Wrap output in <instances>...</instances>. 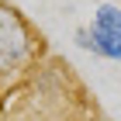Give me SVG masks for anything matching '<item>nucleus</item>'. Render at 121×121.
Here are the masks:
<instances>
[{
  "label": "nucleus",
  "instance_id": "f257e3e1",
  "mask_svg": "<svg viewBox=\"0 0 121 121\" xmlns=\"http://www.w3.org/2000/svg\"><path fill=\"white\" fill-rule=\"evenodd\" d=\"M35 59V31L17 7L0 4V76L24 69Z\"/></svg>",
  "mask_w": 121,
  "mask_h": 121
},
{
  "label": "nucleus",
  "instance_id": "f03ea898",
  "mask_svg": "<svg viewBox=\"0 0 121 121\" xmlns=\"http://www.w3.org/2000/svg\"><path fill=\"white\" fill-rule=\"evenodd\" d=\"M90 28H93V31H104V35L121 38V7H118V4H100V7L93 10Z\"/></svg>",
  "mask_w": 121,
  "mask_h": 121
},
{
  "label": "nucleus",
  "instance_id": "7ed1b4c3",
  "mask_svg": "<svg viewBox=\"0 0 121 121\" xmlns=\"http://www.w3.org/2000/svg\"><path fill=\"white\" fill-rule=\"evenodd\" d=\"M90 52L100 56V59H111V62H121V38L90 28Z\"/></svg>",
  "mask_w": 121,
  "mask_h": 121
},
{
  "label": "nucleus",
  "instance_id": "20e7f679",
  "mask_svg": "<svg viewBox=\"0 0 121 121\" xmlns=\"http://www.w3.org/2000/svg\"><path fill=\"white\" fill-rule=\"evenodd\" d=\"M76 45L90 52V28H80V31H76Z\"/></svg>",
  "mask_w": 121,
  "mask_h": 121
}]
</instances>
